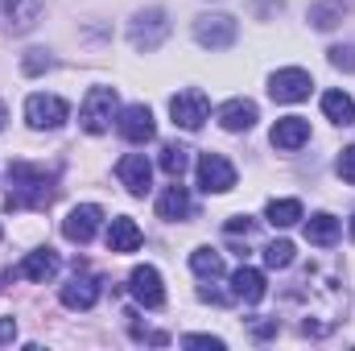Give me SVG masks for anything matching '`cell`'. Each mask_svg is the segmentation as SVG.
<instances>
[{
    "instance_id": "1",
    "label": "cell",
    "mask_w": 355,
    "mask_h": 351,
    "mask_svg": "<svg viewBox=\"0 0 355 351\" xmlns=\"http://www.w3.org/2000/svg\"><path fill=\"white\" fill-rule=\"evenodd\" d=\"M54 194H58L54 174H46L42 166H29V162L8 166V198H4L8 211H42L54 203Z\"/></svg>"
},
{
    "instance_id": "2",
    "label": "cell",
    "mask_w": 355,
    "mask_h": 351,
    "mask_svg": "<svg viewBox=\"0 0 355 351\" xmlns=\"http://www.w3.org/2000/svg\"><path fill=\"white\" fill-rule=\"evenodd\" d=\"M116 116H120V95H116V87H91L83 95V103H79V128L91 132V137L107 132Z\"/></svg>"
},
{
    "instance_id": "3",
    "label": "cell",
    "mask_w": 355,
    "mask_h": 351,
    "mask_svg": "<svg viewBox=\"0 0 355 351\" xmlns=\"http://www.w3.org/2000/svg\"><path fill=\"white\" fill-rule=\"evenodd\" d=\"M166 37H170V17H166V8H145V12H137V17L128 21V42H132V50H141V54H153Z\"/></svg>"
},
{
    "instance_id": "4",
    "label": "cell",
    "mask_w": 355,
    "mask_h": 351,
    "mask_svg": "<svg viewBox=\"0 0 355 351\" xmlns=\"http://www.w3.org/2000/svg\"><path fill=\"white\" fill-rule=\"evenodd\" d=\"M236 37H240V25L227 12H202L194 21V42L202 50H227V46H236Z\"/></svg>"
},
{
    "instance_id": "5",
    "label": "cell",
    "mask_w": 355,
    "mask_h": 351,
    "mask_svg": "<svg viewBox=\"0 0 355 351\" xmlns=\"http://www.w3.org/2000/svg\"><path fill=\"white\" fill-rule=\"evenodd\" d=\"M25 120H29V128H37V132H46V128H62V124L71 120V103H67L62 95H46V91H37V95L25 99Z\"/></svg>"
},
{
    "instance_id": "6",
    "label": "cell",
    "mask_w": 355,
    "mask_h": 351,
    "mask_svg": "<svg viewBox=\"0 0 355 351\" xmlns=\"http://www.w3.org/2000/svg\"><path fill=\"white\" fill-rule=\"evenodd\" d=\"M170 116H174L178 128H186V132H198L202 124H207V116H211V99L202 95V91H178L174 99H170Z\"/></svg>"
},
{
    "instance_id": "7",
    "label": "cell",
    "mask_w": 355,
    "mask_h": 351,
    "mask_svg": "<svg viewBox=\"0 0 355 351\" xmlns=\"http://www.w3.org/2000/svg\"><path fill=\"white\" fill-rule=\"evenodd\" d=\"M194 174H198V186H202L207 194H227V190L236 186V166H232L223 153H202Z\"/></svg>"
},
{
    "instance_id": "8",
    "label": "cell",
    "mask_w": 355,
    "mask_h": 351,
    "mask_svg": "<svg viewBox=\"0 0 355 351\" xmlns=\"http://www.w3.org/2000/svg\"><path fill=\"white\" fill-rule=\"evenodd\" d=\"M310 87H314V79L302 67H285L268 79V95L277 103H302V99H310Z\"/></svg>"
},
{
    "instance_id": "9",
    "label": "cell",
    "mask_w": 355,
    "mask_h": 351,
    "mask_svg": "<svg viewBox=\"0 0 355 351\" xmlns=\"http://www.w3.org/2000/svg\"><path fill=\"white\" fill-rule=\"evenodd\" d=\"M116 132H120L128 145H145V141H153V132H157L153 112H149L145 103H128V108H120V116H116Z\"/></svg>"
},
{
    "instance_id": "10",
    "label": "cell",
    "mask_w": 355,
    "mask_h": 351,
    "mask_svg": "<svg viewBox=\"0 0 355 351\" xmlns=\"http://www.w3.org/2000/svg\"><path fill=\"white\" fill-rule=\"evenodd\" d=\"M128 289H132V298H137L145 310H162V306H166L162 273H157L153 264H137V268L128 273Z\"/></svg>"
},
{
    "instance_id": "11",
    "label": "cell",
    "mask_w": 355,
    "mask_h": 351,
    "mask_svg": "<svg viewBox=\"0 0 355 351\" xmlns=\"http://www.w3.org/2000/svg\"><path fill=\"white\" fill-rule=\"evenodd\" d=\"M99 219H103V207L83 203V207H75V211L62 219V236H67L71 244H91L95 232H99Z\"/></svg>"
},
{
    "instance_id": "12",
    "label": "cell",
    "mask_w": 355,
    "mask_h": 351,
    "mask_svg": "<svg viewBox=\"0 0 355 351\" xmlns=\"http://www.w3.org/2000/svg\"><path fill=\"white\" fill-rule=\"evenodd\" d=\"M116 174H120V182H124V190L137 194V198H145L149 186H153V166H149L145 153H124L120 166H116Z\"/></svg>"
},
{
    "instance_id": "13",
    "label": "cell",
    "mask_w": 355,
    "mask_h": 351,
    "mask_svg": "<svg viewBox=\"0 0 355 351\" xmlns=\"http://www.w3.org/2000/svg\"><path fill=\"white\" fill-rule=\"evenodd\" d=\"M58 298H62V306H67V310H91V306L99 302V277H91L87 268H83V273H75V277L62 285V293H58Z\"/></svg>"
},
{
    "instance_id": "14",
    "label": "cell",
    "mask_w": 355,
    "mask_h": 351,
    "mask_svg": "<svg viewBox=\"0 0 355 351\" xmlns=\"http://www.w3.org/2000/svg\"><path fill=\"white\" fill-rule=\"evenodd\" d=\"M310 141V120L306 116H281L277 124H272V145L281 149V153H293V149H302Z\"/></svg>"
},
{
    "instance_id": "15",
    "label": "cell",
    "mask_w": 355,
    "mask_h": 351,
    "mask_svg": "<svg viewBox=\"0 0 355 351\" xmlns=\"http://www.w3.org/2000/svg\"><path fill=\"white\" fill-rule=\"evenodd\" d=\"M157 215L170 219V223H182V219L194 215V203H190V190L182 186V178H174V186L162 190V198H157Z\"/></svg>"
},
{
    "instance_id": "16",
    "label": "cell",
    "mask_w": 355,
    "mask_h": 351,
    "mask_svg": "<svg viewBox=\"0 0 355 351\" xmlns=\"http://www.w3.org/2000/svg\"><path fill=\"white\" fill-rule=\"evenodd\" d=\"M0 8H4V17H8V29H12V33H29V29L42 21V8H46V0H0Z\"/></svg>"
},
{
    "instance_id": "17",
    "label": "cell",
    "mask_w": 355,
    "mask_h": 351,
    "mask_svg": "<svg viewBox=\"0 0 355 351\" xmlns=\"http://www.w3.org/2000/svg\"><path fill=\"white\" fill-rule=\"evenodd\" d=\"M265 293H268V285H265V273L261 268H248L244 264V268L232 273V298H240L244 306H257Z\"/></svg>"
},
{
    "instance_id": "18",
    "label": "cell",
    "mask_w": 355,
    "mask_h": 351,
    "mask_svg": "<svg viewBox=\"0 0 355 351\" xmlns=\"http://www.w3.org/2000/svg\"><path fill=\"white\" fill-rule=\"evenodd\" d=\"M141 248V228L128 215H116L107 223V252H137Z\"/></svg>"
},
{
    "instance_id": "19",
    "label": "cell",
    "mask_w": 355,
    "mask_h": 351,
    "mask_svg": "<svg viewBox=\"0 0 355 351\" xmlns=\"http://www.w3.org/2000/svg\"><path fill=\"white\" fill-rule=\"evenodd\" d=\"M219 124H223L227 132H248V128L257 124V103H252V99H227V103L219 108Z\"/></svg>"
},
{
    "instance_id": "20",
    "label": "cell",
    "mask_w": 355,
    "mask_h": 351,
    "mask_svg": "<svg viewBox=\"0 0 355 351\" xmlns=\"http://www.w3.org/2000/svg\"><path fill=\"white\" fill-rule=\"evenodd\" d=\"M25 281H50L54 273H58V252L54 248H37V252H29L25 261H21V268H17Z\"/></svg>"
},
{
    "instance_id": "21",
    "label": "cell",
    "mask_w": 355,
    "mask_h": 351,
    "mask_svg": "<svg viewBox=\"0 0 355 351\" xmlns=\"http://www.w3.org/2000/svg\"><path fill=\"white\" fill-rule=\"evenodd\" d=\"M306 240H310L314 248H331V244L339 240V219H335L331 211L310 215V219H306Z\"/></svg>"
},
{
    "instance_id": "22",
    "label": "cell",
    "mask_w": 355,
    "mask_h": 351,
    "mask_svg": "<svg viewBox=\"0 0 355 351\" xmlns=\"http://www.w3.org/2000/svg\"><path fill=\"white\" fill-rule=\"evenodd\" d=\"M322 112H327V120H335V124H355V99L347 91H327L322 95Z\"/></svg>"
},
{
    "instance_id": "23",
    "label": "cell",
    "mask_w": 355,
    "mask_h": 351,
    "mask_svg": "<svg viewBox=\"0 0 355 351\" xmlns=\"http://www.w3.org/2000/svg\"><path fill=\"white\" fill-rule=\"evenodd\" d=\"M265 219L272 228H293V223L302 219V203H297V198H272L265 207Z\"/></svg>"
},
{
    "instance_id": "24",
    "label": "cell",
    "mask_w": 355,
    "mask_h": 351,
    "mask_svg": "<svg viewBox=\"0 0 355 351\" xmlns=\"http://www.w3.org/2000/svg\"><path fill=\"white\" fill-rule=\"evenodd\" d=\"M190 268L202 277V281H219L223 277V257L215 248H194L190 252Z\"/></svg>"
},
{
    "instance_id": "25",
    "label": "cell",
    "mask_w": 355,
    "mask_h": 351,
    "mask_svg": "<svg viewBox=\"0 0 355 351\" xmlns=\"http://www.w3.org/2000/svg\"><path fill=\"white\" fill-rule=\"evenodd\" d=\"M186 166H190V149H186V145H166V149H162V170L170 178H182Z\"/></svg>"
},
{
    "instance_id": "26",
    "label": "cell",
    "mask_w": 355,
    "mask_h": 351,
    "mask_svg": "<svg viewBox=\"0 0 355 351\" xmlns=\"http://www.w3.org/2000/svg\"><path fill=\"white\" fill-rule=\"evenodd\" d=\"M339 17H343L339 0H322V4H314V8H310V21H314V29H335V25H339Z\"/></svg>"
},
{
    "instance_id": "27",
    "label": "cell",
    "mask_w": 355,
    "mask_h": 351,
    "mask_svg": "<svg viewBox=\"0 0 355 351\" xmlns=\"http://www.w3.org/2000/svg\"><path fill=\"white\" fill-rule=\"evenodd\" d=\"M293 257H297V248H293L289 240H272V244L265 248V264L268 268H289Z\"/></svg>"
},
{
    "instance_id": "28",
    "label": "cell",
    "mask_w": 355,
    "mask_h": 351,
    "mask_svg": "<svg viewBox=\"0 0 355 351\" xmlns=\"http://www.w3.org/2000/svg\"><path fill=\"white\" fill-rule=\"evenodd\" d=\"M327 58H331V67H335V71L355 75V46H331V50H327Z\"/></svg>"
},
{
    "instance_id": "29",
    "label": "cell",
    "mask_w": 355,
    "mask_h": 351,
    "mask_svg": "<svg viewBox=\"0 0 355 351\" xmlns=\"http://www.w3.org/2000/svg\"><path fill=\"white\" fill-rule=\"evenodd\" d=\"M21 71H25V75H42V71H50V54H46V50H29V54L21 58Z\"/></svg>"
},
{
    "instance_id": "30",
    "label": "cell",
    "mask_w": 355,
    "mask_h": 351,
    "mask_svg": "<svg viewBox=\"0 0 355 351\" xmlns=\"http://www.w3.org/2000/svg\"><path fill=\"white\" fill-rule=\"evenodd\" d=\"M335 170H339V178H343V182H352V186H355V145H347V149L339 153Z\"/></svg>"
},
{
    "instance_id": "31",
    "label": "cell",
    "mask_w": 355,
    "mask_h": 351,
    "mask_svg": "<svg viewBox=\"0 0 355 351\" xmlns=\"http://www.w3.org/2000/svg\"><path fill=\"white\" fill-rule=\"evenodd\" d=\"M182 348H202V351H223V339H215V335H186V339H182Z\"/></svg>"
},
{
    "instance_id": "32",
    "label": "cell",
    "mask_w": 355,
    "mask_h": 351,
    "mask_svg": "<svg viewBox=\"0 0 355 351\" xmlns=\"http://www.w3.org/2000/svg\"><path fill=\"white\" fill-rule=\"evenodd\" d=\"M252 228H257V219H248V215L227 219V232H232V236H240V232H244V236H252Z\"/></svg>"
},
{
    "instance_id": "33",
    "label": "cell",
    "mask_w": 355,
    "mask_h": 351,
    "mask_svg": "<svg viewBox=\"0 0 355 351\" xmlns=\"http://www.w3.org/2000/svg\"><path fill=\"white\" fill-rule=\"evenodd\" d=\"M17 339V318H0V348Z\"/></svg>"
},
{
    "instance_id": "34",
    "label": "cell",
    "mask_w": 355,
    "mask_h": 351,
    "mask_svg": "<svg viewBox=\"0 0 355 351\" xmlns=\"http://www.w3.org/2000/svg\"><path fill=\"white\" fill-rule=\"evenodd\" d=\"M252 335H257V339H268V335H277V318H265V323H252Z\"/></svg>"
},
{
    "instance_id": "35",
    "label": "cell",
    "mask_w": 355,
    "mask_h": 351,
    "mask_svg": "<svg viewBox=\"0 0 355 351\" xmlns=\"http://www.w3.org/2000/svg\"><path fill=\"white\" fill-rule=\"evenodd\" d=\"M4 120H8V112H4V103H0V128H4Z\"/></svg>"
},
{
    "instance_id": "36",
    "label": "cell",
    "mask_w": 355,
    "mask_h": 351,
    "mask_svg": "<svg viewBox=\"0 0 355 351\" xmlns=\"http://www.w3.org/2000/svg\"><path fill=\"white\" fill-rule=\"evenodd\" d=\"M352 240H355V219H352Z\"/></svg>"
},
{
    "instance_id": "37",
    "label": "cell",
    "mask_w": 355,
    "mask_h": 351,
    "mask_svg": "<svg viewBox=\"0 0 355 351\" xmlns=\"http://www.w3.org/2000/svg\"><path fill=\"white\" fill-rule=\"evenodd\" d=\"M0 236H4V232H0Z\"/></svg>"
}]
</instances>
